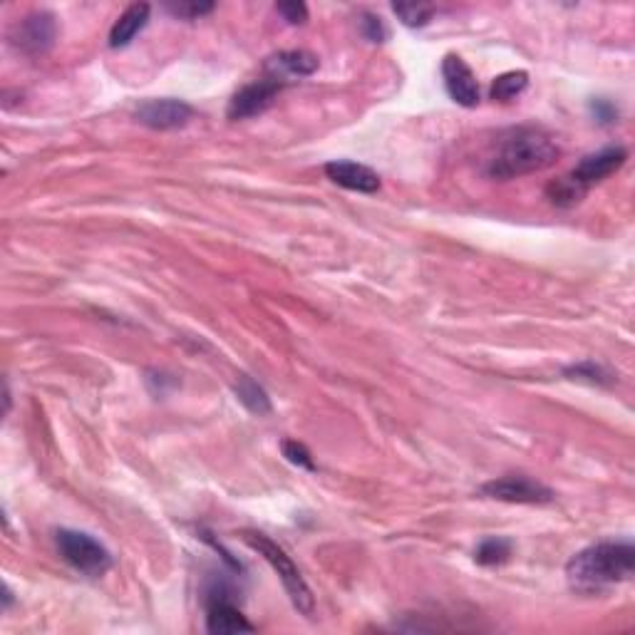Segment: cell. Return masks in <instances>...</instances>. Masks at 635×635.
Returning <instances> with one entry per match:
<instances>
[{
  "label": "cell",
  "mask_w": 635,
  "mask_h": 635,
  "mask_svg": "<svg viewBox=\"0 0 635 635\" xmlns=\"http://www.w3.org/2000/svg\"><path fill=\"white\" fill-rule=\"evenodd\" d=\"M392 13L400 18L402 25L407 28H425L432 18H435L437 8L430 3H395Z\"/></svg>",
  "instance_id": "18"
},
{
  "label": "cell",
  "mask_w": 635,
  "mask_h": 635,
  "mask_svg": "<svg viewBox=\"0 0 635 635\" xmlns=\"http://www.w3.org/2000/svg\"><path fill=\"white\" fill-rule=\"evenodd\" d=\"M325 177L338 187L360 191V194H375L380 189V177L370 167L358 162H330L325 164Z\"/></svg>",
  "instance_id": "11"
},
{
  "label": "cell",
  "mask_w": 635,
  "mask_h": 635,
  "mask_svg": "<svg viewBox=\"0 0 635 635\" xmlns=\"http://www.w3.org/2000/svg\"><path fill=\"white\" fill-rule=\"evenodd\" d=\"M561 149L549 132L539 127H514L499 137L497 149L487 159V177L497 182L526 177L556 164Z\"/></svg>",
  "instance_id": "1"
},
{
  "label": "cell",
  "mask_w": 635,
  "mask_h": 635,
  "mask_svg": "<svg viewBox=\"0 0 635 635\" xmlns=\"http://www.w3.org/2000/svg\"><path fill=\"white\" fill-rule=\"evenodd\" d=\"M206 631L214 635L254 633V626L246 621V616L234 603L224 601V598H214L209 603V613H206Z\"/></svg>",
  "instance_id": "13"
},
{
  "label": "cell",
  "mask_w": 635,
  "mask_h": 635,
  "mask_svg": "<svg viewBox=\"0 0 635 635\" xmlns=\"http://www.w3.org/2000/svg\"><path fill=\"white\" fill-rule=\"evenodd\" d=\"M164 10L179 20H196L201 18V15L211 13V10H214V3H167L164 5Z\"/></svg>",
  "instance_id": "21"
},
{
  "label": "cell",
  "mask_w": 635,
  "mask_h": 635,
  "mask_svg": "<svg viewBox=\"0 0 635 635\" xmlns=\"http://www.w3.org/2000/svg\"><path fill=\"white\" fill-rule=\"evenodd\" d=\"M283 457H286L291 464H296V467L308 469V472H316V462H313V454L308 452V447L301 445V442H296V440L283 442Z\"/></svg>",
  "instance_id": "20"
},
{
  "label": "cell",
  "mask_w": 635,
  "mask_h": 635,
  "mask_svg": "<svg viewBox=\"0 0 635 635\" xmlns=\"http://www.w3.org/2000/svg\"><path fill=\"white\" fill-rule=\"evenodd\" d=\"M149 13H152V8H149L147 3L129 5L125 13H122L120 18H117V23L112 25V30H110V48H115V50L127 48V45L132 43V40L137 38V35L142 33L144 28H147Z\"/></svg>",
  "instance_id": "14"
},
{
  "label": "cell",
  "mask_w": 635,
  "mask_h": 635,
  "mask_svg": "<svg viewBox=\"0 0 635 635\" xmlns=\"http://www.w3.org/2000/svg\"><path fill=\"white\" fill-rule=\"evenodd\" d=\"M139 125L149 129H159V132H167V129L184 127L194 117V110L184 100H172V97H164V100H147L134 110Z\"/></svg>",
  "instance_id": "9"
},
{
  "label": "cell",
  "mask_w": 635,
  "mask_h": 635,
  "mask_svg": "<svg viewBox=\"0 0 635 635\" xmlns=\"http://www.w3.org/2000/svg\"><path fill=\"white\" fill-rule=\"evenodd\" d=\"M234 390L241 405L249 412H254V415H268V412H271V397H268L266 390H263L256 380H251L249 375H241V378L236 380Z\"/></svg>",
  "instance_id": "15"
},
{
  "label": "cell",
  "mask_w": 635,
  "mask_h": 635,
  "mask_svg": "<svg viewBox=\"0 0 635 635\" xmlns=\"http://www.w3.org/2000/svg\"><path fill=\"white\" fill-rule=\"evenodd\" d=\"M591 107H593V115H596L601 122H613L618 117V110L608 100H596Z\"/></svg>",
  "instance_id": "24"
},
{
  "label": "cell",
  "mask_w": 635,
  "mask_h": 635,
  "mask_svg": "<svg viewBox=\"0 0 635 635\" xmlns=\"http://www.w3.org/2000/svg\"><path fill=\"white\" fill-rule=\"evenodd\" d=\"M244 541L251 546V549L258 551V554H261L263 559L268 561V564L273 566V571H276L278 578H281L283 588H286L288 598H291L293 606L298 608V613H303V616L311 618L313 611H316V598H313L306 578H303V573L298 571V566L293 564L291 556H288L286 551L281 549V546L273 544L268 536L258 534V531H246Z\"/></svg>",
  "instance_id": "4"
},
{
  "label": "cell",
  "mask_w": 635,
  "mask_h": 635,
  "mask_svg": "<svg viewBox=\"0 0 635 635\" xmlns=\"http://www.w3.org/2000/svg\"><path fill=\"white\" fill-rule=\"evenodd\" d=\"M58 23L48 10H33L13 30V45L25 55H45L55 43Z\"/></svg>",
  "instance_id": "8"
},
{
  "label": "cell",
  "mask_w": 635,
  "mask_h": 635,
  "mask_svg": "<svg viewBox=\"0 0 635 635\" xmlns=\"http://www.w3.org/2000/svg\"><path fill=\"white\" fill-rule=\"evenodd\" d=\"M286 82L273 80V77H263V80L251 82V85H244L229 102V120L239 122V120H249V117L263 115L273 102L278 100V95L283 92Z\"/></svg>",
  "instance_id": "7"
},
{
  "label": "cell",
  "mask_w": 635,
  "mask_h": 635,
  "mask_svg": "<svg viewBox=\"0 0 635 635\" xmlns=\"http://www.w3.org/2000/svg\"><path fill=\"white\" fill-rule=\"evenodd\" d=\"M566 375H569L571 380H586V382H591V385H608V382H613L611 375H608L606 370H603L601 365H596V363L573 365V368L566 370Z\"/></svg>",
  "instance_id": "19"
},
{
  "label": "cell",
  "mask_w": 635,
  "mask_h": 635,
  "mask_svg": "<svg viewBox=\"0 0 635 635\" xmlns=\"http://www.w3.org/2000/svg\"><path fill=\"white\" fill-rule=\"evenodd\" d=\"M529 85V75L524 70H511L499 75L497 80L492 82V100L497 102H509L514 97H519L521 92Z\"/></svg>",
  "instance_id": "17"
},
{
  "label": "cell",
  "mask_w": 635,
  "mask_h": 635,
  "mask_svg": "<svg viewBox=\"0 0 635 635\" xmlns=\"http://www.w3.org/2000/svg\"><path fill=\"white\" fill-rule=\"evenodd\" d=\"M479 494L507 504H551L556 499V494L549 487H544L536 479L524 477V474H507V477L492 479L479 489Z\"/></svg>",
  "instance_id": "6"
},
{
  "label": "cell",
  "mask_w": 635,
  "mask_h": 635,
  "mask_svg": "<svg viewBox=\"0 0 635 635\" xmlns=\"http://www.w3.org/2000/svg\"><path fill=\"white\" fill-rule=\"evenodd\" d=\"M635 569L631 541H601L578 551L566 564V581L583 596H601L608 588L628 581Z\"/></svg>",
  "instance_id": "2"
},
{
  "label": "cell",
  "mask_w": 635,
  "mask_h": 635,
  "mask_svg": "<svg viewBox=\"0 0 635 635\" xmlns=\"http://www.w3.org/2000/svg\"><path fill=\"white\" fill-rule=\"evenodd\" d=\"M276 10L283 15V20H286V23H291V25H303L308 20V5L301 3V0H288V3H278Z\"/></svg>",
  "instance_id": "22"
},
{
  "label": "cell",
  "mask_w": 635,
  "mask_h": 635,
  "mask_svg": "<svg viewBox=\"0 0 635 635\" xmlns=\"http://www.w3.org/2000/svg\"><path fill=\"white\" fill-rule=\"evenodd\" d=\"M511 551H514V546H511L509 539L492 536V539H484L482 544L477 546L474 561H477L479 566H502L511 559Z\"/></svg>",
  "instance_id": "16"
},
{
  "label": "cell",
  "mask_w": 635,
  "mask_h": 635,
  "mask_svg": "<svg viewBox=\"0 0 635 635\" xmlns=\"http://www.w3.org/2000/svg\"><path fill=\"white\" fill-rule=\"evenodd\" d=\"M628 152L623 147H606L596 154H588L583 157L576 167L571 169V174L556 179L546 189V196L551 199V204L556 206H573L588 194V189L601 184L603 179H608L611 174H616L618 169L626 164Z\"/></svg>",
  "instance_id": "3"
},
{
  "label": "cell",
  "mask_w": 635,
  "mask_h": 635,
  "mask_svg": "<svg viewBox=\"0 0 635 635\" xmlns=\"http://www.w3.org/2000/svg\"><path fill=\"white\" fill-rule=\"evenodd\" d=\"M318 70V58L308 50H286L266 63V77L288 82V77H308Z\"/></svg>",
  "instance_id": "12"
},
{
  "label": "cell",
  "mask_w": 635,
  "mask_h": 635,
  "mask_svg": "<svg viewBox=\"0 0 635 635\" xmlns=\"http://www.w3.org/2000/svg\"><path fill=\"white\" fill-rule=\"evenodd\" d=\"M442 77H445V87L457 105L462 107H477L482 95H479V82L472 67L464 63L459 55H447L442 60Z\"/></svg>",
  "instance_id": "10"
},
{
  "label": "cell",
  "mask_w": 635,
  "mask_h": 635,
  "mask_svg": "<svg viewBox=\"0 0 635 635\" xmlns=\"http://www.w3.org/2000/svg\"><path fill=\"white\" fill-rule=\"evenodd\" d=\"M55 544H58L65 564L72 566L77 573H82V576L100 578L112 569V554L107 551V546L100 544L95 536L85 534V531L60 529L55 534Z\"/></svg>",
  "instance_id": "5"
},
{
  "label": "cell",
  "mask_w": 635,
  "mask_h": 635,
  "mask_svg": "<svg viewBox=\"0 0 635 635\" xmlns=\"http://www.w3.org/2000/svg\"><path fill=\"white\" fill-rule=\"evenodd\" d=\"M360 28H363V35L370 40V43H382L387 38V28L385 23L373 13H365L363 20H360Z\"/></svg>",
  "instance_id": "23"
}]
</instances>
